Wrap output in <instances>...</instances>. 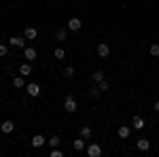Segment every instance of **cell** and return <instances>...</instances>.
<instances>
[{"instance_id": "6da1fadb", "label": "cell", "mask_w": 159, "mask_h": 157, "mask_svg": "<svg viewBox=\"0 0 159 157\" xmlns=\"http://www.w3.org/2000/svg\"><path fill=\"white\" fill-rule=\"evenodd\" d=\"M64 110H66V113H76V100H74L72 94H70V96H66V102H64Z\"/></svg>"}, {"instance_id": "7a4b0ae2", "label": "cell", "mask_w": 159, "mask_h": 157, "mask_svg": "<svg viewBox=\"0 0 159 157\" xmlns=\"http://www.w3.org/2000/svg\"><path fill=\"white\" fill-rule=\"evenodd\" d=\"M25 91H28V96H30V98H38V96H40V85H38V83H30L28 87H25Z\"/></svg>"}, {"instance_id": "3957f363", "label": "cell", "mask_w": 159, "mask_h": 157, "mask_svg": "<svg viewBox=\"0 0 159 157\" xmlns=\"http://www.w3.org/2000/svg\"><path fill=\"white\" fill-rule=\"evenodd\" d=\"M87 155L89 157H100L102 155V146L96 145V142H91V145L87 146Z\"/></svg>"}, {"instance_id": "277c9868", "label": "cell", "mask_w": 159, "mask_h": 157, "mask_svg": "<svg viewBox=\"0 0 159 157\" xmlns=\"http://www.w3.org/2000/svg\"><path fill=\"white\" fill-rule=\"evenodd\" d=\"M108 53H110L108 43H100V45H98V55H100V58H108Z\"/></svg>"}, {"instance_id": "5b68a950", "label": "cell", "mask_w": 159, "mask_h": 157, "mask_svg": "<svg viewBox=\"0 0 159 157\" xmlns=\"http://www.w3.org/2000/svg\"><path fill=\"white\" fill-rule=\"evenodd\" d=\"M24 36H25V40H34V38L38 36L36 28H32V25H30V28H25V30H24Z\"/></svg>"}, {"instance_id": "8992f818", "label": "cell", "mask_w": 159, "mask_h": 157, "mask_svg": "<svg viewBox=\"0 0 159 157\" xmlns=\"http://www.w3.org/2000/svg\"><path fill=\"white\" fill-rule=\"evenodd\" d=\"M81 19H79V17H72V19H70V21H68V30H72V32H76V30H81Z\"/></svg>"}, {"instance_id": "52a82bcc", "label": "cell", "mask_w": 159, "mask_h": 157, "mask_svg": "<svg viewBox=\"0 0 159 157\" xmlns=\"http://www.w3.org/2000/svg\"><path fill=\"white\" fill-rule=\"evenodd\" d=\"M24 58L28 62H34V60H36V49H32V47L24 49Z\"/></svg>"}, {"instance_id": "ba28073f", "label": "cell", "mask_w": 159, "mask_h": 157, "mask_svg": "<svg viewBox=\"0 0 159 157\" xmlns=\"http://www.w3.org/2000/svg\"><path fill=\"white\" fill-rule=\"evenodd\" d=\"M45 142H47V140H45V136H43V134H38V136H34V138H32V142H30V145L34 146V149H38V146L45 145Z\"/></svg>"}, {"instance_id": "9c48e42d", "label": "cell", "mask_w": 159, "mask_h": 157, "mask_svg": "<svg viewBox=\"0 0 159 157\" xmlns=\"http://www.w3.org/2000/svg\"><path fill=\"white\" fill-rule=\"evenodd\" d=\"M0 130H2V134H11L13 130H15V123H13V121H4V123L0 125Z\"/></svg>"}, {"instance_id": "30bf717a", "label": "cell", "mask_w": 159, "mask_h": 157, "mask_svg": "<svg viewBox=\"0 0 159 157\" xmlns=\"http://www.w3.org/2000/svg\"><path fill=\"white\" fill-rule=\"evenodd\" d=\"M136 146H138V151H148V149H151V142H148L147 138H140V140L136 142Z\"/></svg>"}, {"instance_id": "8fae6325", "label": "cell", "mask_w": 159, "mask_h": 157, "mask_svg": "<svg viewBox=\"0 0 159 157\" xmlns=\"http://www.w3.org/2000/svg\"><path fill=\"white\" fill-rule=\"evenodd\" d=\"M9 43H11L13 47H19V49H24V43H25V40H24L21 36H13L11 40H9Z\"/></svg>"}, {"instance_id": "7c38bea8", "label": "cell", "mask_w": 159, "mask_h": 157, "mask_svg": "<svg viewBox=\"0 0 159 157\" xmlns=\"http://www.w3.org/2000/svg\"><path fill=\"white\" fill-rule=\"evenodd\" d=\"M117 134H119V138H129V134H132V130H129L127 125H121Z\"/></svg>"}, {"instance_id": "4fadbf2b", "label": "cell", "mask_w": 159, "mask_h": 157, "mask_svg": "<svg viewBox=\"0 0 159 157\" xmlns=\"http://www.w3.org/2000/svg\"><path fill=\"white\" fill-rule=\"evenodd\" d=\"M19 74H24V76L32 74V66H30V64H21V66H19Z\"/></svg>"}, {"instance_id": "5bb4252c", "label": "cell", "mask_w": 159, "mask_h": 157, "mask_svg": "<svg viewBox=\"0 0 159 157\" xmlns=\"http://www.w3.org/2000/svg\"><path fill=\"white\" fill-rule=\"evenodd\" d=\"M132 123H134V127H136V130H142V127H144V125H147V123H144V119H142V117H134V121H132Z\"/></svg>"}, {"instance_id": "9a60e30c", "label": "cell", "mask_w": 159, "mask_h": 157, "mask_svg": "<svg viewBox=\"0 0 159 157\" xmlns=\"http://www.w3.org/2000/svg\"><path fill=\"white\" fill-rule=\"evenodd\" d=\"M91 134H93V130H91L89 125H85V127H81V136H83V138H91Z\"/></svg>"}, {"instance_id": "2e32d148", "label": "cell", "mask_w": 159, "mask_h": 157, "mask_svg": "<svg viewBox=\"0 0 159 157\" xmlns=\"http://www.w3.org/2000/svg\"><path fill=\"white\" fill-rule=\"evenodd\" d=\"M83 149H85V140L83 138H76L74 140V151H83Z\"/></svg>"}, {"instance_id": "e0dca14e", "label": "cell", "mask_w": 159, "mask_h": 157, "mask_svg": "<svg viewBox=\"0 0 159 157\" xmlns=\"http://www.w3.org/2000/svg\"><path fill=\"white\" fill-rule=\"evenodd\" d=\"M102 79H104V72H102V70H96V72L91 74V81H96V83H100Z\"/></svg>"}, {"instance_id": "ac0fdd59", "label": "cell", "mask_w": 159, "mask_h": 157, "mask_svg": "<svg viewBox=\"0 0 159 157\" xmlns=\"http://www.w3.org/2000/svg\"><path fill=\"white\" fill-rule=\"evenodd\" d=\"M64 55H66V51L61 47H57L55 51H53V58H57V60H64Z\"/></svg>"}, {"instance_id": "d6986e66", "label": "cell", "mask_w": 159, "mask_h": 157, "mask_svg": "<svg viewBox=\"0 0 159 157\" xmlns=\"http://www.w3.org/2000/svg\"><path fill=\"white\" fill-rule=\"evenodd\" d=\"M13 85H15L17 89H21V87H24V76H15V79H13Z\"/></svg>"}, {"instance_id": "ffe728a7", "label": "cell", "mask_w": 159, "mask_h": 157, "mask_svg": "<svg viewBox=\"0 0 159 157\" xmlns=\"http://www.w3.org/2000/svg\"><path fill=\"white\" fill-rule=\"evenodd\" d=\"M72 74H74V66H66V68H64V76H66V79H70Z\"/></svg>"}, {"instance_id": "44dd1931", "label": "cell", "mask_w": 159, "mask_h": 157, "mask_svg": "<svg viewBox=\"0 0 159 157\" xmlns=\"http://www.w3.org/2000/svg\"><path fill=\"white\" fill-rule=\"evenodd\" d=\"M100 96V87H93L91 85V89H89V98H98Z\"/></svg>"}, {"instance_id": "7402d4cb", "label": "cell", "mask_w": 159, "mask_h": 157, "mask_svg": "<svg viewBox=\"0 0 159 157\" xmlns=\"http://www.w3.org/2000/svg\"><path fill=\"white\" fill-rule=\"evenodd\" d=\"M55 38H57V40H66V30H57V32H55Z\"/></svg>"}, {"instance_id": "603a6c76", "label": "cell", "mask_w": 159, "mask_h": 157, "mask_svg": "<svg viewBox=\"0 0 159 157\" xmlns=\"http://www.w3.org/2000/svg\"><path fill=\"white\" fill-rule=\"evenodd\" d=\"M151 55L153 58H159V45H151Z\"/></svg>"}, {"instance_id": "cb8c5ba5", "label": "cell", "mask_w": 159, "mask_h": 157, "mask_svg": "<svg viewBox=\"0 0 159 157\" xmlns=\"http://www.w3.org/2000/svg\"><path fill=\"white\" fill-rule=\"evenodd\" d=\"M60 142H61V140H60V136H53V138H49V145H51V146H57Z\"/></svg>"}, {"instance_id": "d4e9b609", "label": "cell", "mask_w": 159, "mask_h": 157, "mask_svg": "<svg viewBox=\"0 0 159 157\" xmlns=\"http://www.w3.org/2000/svg\"><path fill=\"white\" fill-rule=\"evenodd\" d=\"M98 87H100V91H106V89H108V81H104V79H102Z\"/></svg>"}, {"instance_id": "484cf974", "label": "cell", "mask_w": 159, "mask_h": 157, "mask_svg": "<svg viewBox=\"0 0 159 157\" xmlns=\"http://www.w3.org/2000/svg\"><path fill=\"white\" fill-rule=\"evenodd\" d=\"M64 155V153H61L60 149H57V146H53V151H51V157H61Z\"/></svg>"}, {"instance_id": "4316f807", "label": "cell", "mask_w": 159, "mask_h": 157, "mask_svg": "<svg viewBox=\"0 0 159 157\" xmlns=\"http://www.w3.org/2000/svg\"><path fill=\"white\" fill-rule=\"evenodd\" d=\"M9 51H7V45H0V58H4Z\"/></svg>"}, {"instance_id": "83f0119b", "label": "cell", "mask_w": 159, "mask_h": 157, "mask_svg": "<svg viewBox=\"0 0 159 157\" xmlns=\"http://www.w3.org/2000/svg\"><path fill=\"white\" fill-rule=\"evenodd\" d=\"M155 110H157V113H159V100H157V102H155Z\"/></svg>"}]
</instances>
